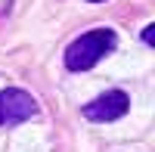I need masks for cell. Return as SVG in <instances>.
I'll list each match as a JSON object with an SVG mask.
<instances>
[{"label": "cell", "instance_id": "cell-4", "mask_svg": "<svg viewBox=\"0 0 155 152\" xmlns=\"http://www.w3.org/2000/svg\"><path fill=\"white\" fill-rule=\"evenodd\" d=\"M143 44L146 47H155V22H149L146 28H143Z\"/></svg>", "mask_w": 155, "mask_h": 152}, {"label": "cell", "instance_id": "cell-3", "mask_svg": "<svg viewBox=\"0 0 155 152\" xmlns=\"http://www.w3.org/2000/svg\"><path fill=\"white\" fill-rule=\"evenodd\" d=\"M130 112V96L124 90H106L99 93L96 99L81 106V115L87 121H96V124H109V121H118Z\"/></svg>", "mask_w": 155, "mask_h": 152}, {"label": "cell", "instance_id": "cell-1", "mask_svg": "<svg viewBox=\"0 0 155 152\" xmlns=\"http://www.w3.org/2000/svg\"><path fill=\"white\" fill-rule=\"evenodd\" d=\"M118 47V34L112 28H93V31H84L81 37L65 47V68L68 71H90L99 59H106L112 50Z\"/></svg>", "mask_w": 155, "mask_h": 152}, {"label": "cell", "instance_id": "cell-2", "mask_svg": "<svg viewBox=\"0 0 155 152\" xmlns=\"http://www.w3.org/2000/svg\"><path fill=\"white\" fill-rule=\"evenodd\" d=\"M37 112H41V106L28 90H22V87L0 90V127H16V124L34 118Z\"/></svg>", "mask_w": 155, "mask_h": 152}, {"label": "cell", "instance_id": "cell-5", "mask_svg": "<svg viewBox=\"0 0 155 152\" xmlns=\"http://www.w3.org/2000/svg\"><path fill=\"white\" fill-rule=\"evenodd\" d=\"M87 3H106V0H87Z\"/></svg>", "mask_w": 155, "mask_h": 152}]
</instances>
